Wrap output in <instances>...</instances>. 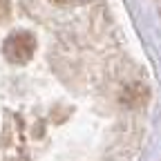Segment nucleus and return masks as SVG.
Wrapping results in <instances>:
<instances>
[{"label":"nucleus","instance_id":"f257e3e1","mask_svg":"<svg viewBox=\"0 0 161 161\" xmlns=\"http://www.w3.org/2000/svg\"><path fill=\"white\" fill-rule=\"evenodd\" d=\"M34 52H36V38L29 31H14L3 43V54L14 65L27 63V60L34 56Z\"/></svg>","mask_w":161,"mask_h":161},{"label":"nucleus","instance_id":"f03ea898","mask_svg":"<svg viewBox=\"0 0 161 161\" xmlns=\"http://www.w3.org/2000/svg\"><path fill=\"white\" fill-rule=\"evenodd\" d=\"M7 14H9V3L7 0H0V23L7 18Z\"/></svg>","mask_w":161,"mask_h":161}]
</instances>
